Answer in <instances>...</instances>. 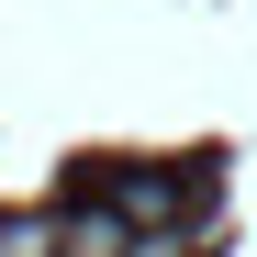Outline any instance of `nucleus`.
Returning a JSON list of instances; mask_svg holds the SVG:
<instances>
[{
    "label": "nucleus",
    "instance_id": "f03ea898",
    "mask_svg": "<svg viewBox=\"0 0 257 257\" xmlns=\"http://www.w3.org/2000/svg\"><path fill=\"white\" fill-rule=\"evenodd\" d=\"M0 257H56V224L45 212H12V224H0Z\"/></svg>",
    "mask_w": 257,
    "mask_h": 257
},
{
    "label": "nucleus",
    "instance_id": "f257e3e1",
    "mask_svg": "<svg viewBox=\"0 0 257 257\" xmlns=\"http://www.w3.org/2000/svg\"><path fill=\"white\" fill-rule=\"evenodd\" d=\"M135 246H146V235H135V224H123V212H112V201H78V212H67V224H56V257H135Z\"/></svg>",
    "mask_w": 257,
    "mask_h": 257
}]
</instances>
